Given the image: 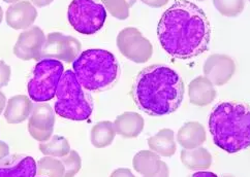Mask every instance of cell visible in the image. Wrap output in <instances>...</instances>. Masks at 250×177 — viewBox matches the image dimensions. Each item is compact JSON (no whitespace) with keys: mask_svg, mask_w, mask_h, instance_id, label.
<instances>
[{"mask_svg":"<svg viewBox=\"0 0 250 177\" xmlns=\"http://www.w3.org/2000/svg\"><path fill=\"white\" fill-rule=\"evenodd\" d=\"M157 35L167 54L185 60L209 50L211 26L198 5L189 1H177L163 15Z\"/></svg>","mask_w":250,"mask_h":177,"instance_id":"6da1fadb","label":"cell"},{"mask_svg":"<svg viewBox=\"0 0 250 177\" xmlns=\"http://www.w3.org/2000/svg\"><path fill=\"white\" fill-rule=\"evenodd\" d=\"M183 96L182 78L175 70L165 65L143 69L132 87V97L138 107L152 117L176 111Z\"/></svg>","mask_w":250,"mask_h":177,"instance_id":"7a4b0ae2","label":"cell"},{"mask_svg":"<svg viewBox=\"0 0 250 177\" xmlns=\"http://www.w3.org/2000/svg\"><path fill=\"white\" fill-rule=\"evenodd\" d=\"M213 141L229 154L250 145V110L242 102L228 101L215 106L209 118Z\"/></svg>","mask_w":250,"mask_h":177,"instance_id":"3957f363","label":"cell"},{"mask_svg":"<svg viewBox=\"0 0 250 177\" xmlns=\"http://www.w3.org/2000/svg\"><path fill=\"white\" fill-rule=\"evenodd\" d=\"M79 83L87 91L104 92L111 88L120 77V65L112 53L91 49L84 51L73 63Z\"/></svg>","mask_w":250,"mask_h":177,"instance_id":"277c9868","label":"cell"},{"mask_svg":"<svg viewBox=\"0 0 250 177\" xmlns=\"http://www.w3.org/2000/svg\"><path fill=\"white\" fill-rule=\"evenodd\" d=\"M55 111L58 116L71 121H86L93 112L91 95L79 83L74 71L66 70L56 92Z\"/></svg>","mask_w":250,"mask_h":177,"instance_id":"5b68a950","label":"cell"},{"mask_svg":"<svg viewBox=\"0 0 250 177\" xmlns=\"http://www.w3.org/2000/svg\"><path fill=\"white\" fill-rule=\"evenodd\" d=\"M64 73L58 60L42 59L35 65L28 82V94L35 102H46L56 96L60 79Z\"/></svg>","mask_w":250,"mask_h":177,"instance_id":"8992f818","label":"cell"},{"mask_svg":"<svg viewBox=\"0 0 250 177\" xmlns=\"http://www.w3.org/2000/svg\"><path fill=\"white\" fill-rule=\"evenodd\" d=\"M67 18L74 29L82 34H94L105 22L104 6L92 0H75L68 6Z\"/></svg>","mask_w":250,"mask_h":177,"instance_id":"52a82bcc","label":"cell"},{"mask_svg":"<svg viewBox=\"0 0 250 177\" xmlns=\"http://www.w3.org/2000/svg\"><path fill=\"white\" fill-rule=\"evenodd\" d=\"M80 51H81V43L75 37L66 36L58 32L50 33L42 47L41 60L54 59L70 63L79 57Z\"/></svg>","mask_w":250,"mask_h":177,"instance_id":"ba28073f","label":"cell"},{"mask_svg":"<svg viewBox=\"0 0 250 177\" xmlns=\"http://www.w3.org/2000/svg\"><path fill=\"white\" fill-rule=\"evenodd\" d=\"M117 43L122 54L137 63L146 62L152 55L151 43L136 28L122 30L118 35Z\"/></svg>","mask_w":250,"mask_h":177,"instance_id":"9c48e42d","label":"cell"},{"mask_svg":"<svg viewBox=\"0 0 250 177\" xmlns=\"http://www.w3.org/2000/svg\"><path fill=\"white\" fill-rule=\"evenodd\" d=\"M46 39L43 32L39 27H33L23 32L18 39L14 53L23 60H41L42 50Z\"/></svg>","mask_w":250,"mask_h":177,"instance_id":"30bf717a","label":"cell"},{"mask_svg":"<svg viewBox=\"0 0 250 177\" xmlns=\"http://www.w3.org/2000/svg\"><path fill=\"white\" fill-rule=\"evenodd\" d=\"M54 121V113L48 104L37 105L29 119L28 128L30 134L37 140H48L53 132Z\"/></svg>","mask_w":250,"mask_h":177,"instance_id":"8fae6325","label":"cell"},{"mask_svg":"<svg viewBox=\"0 0 250 177\" xmlns=\"http://www.w3.org/2000/svg\"><path fill=\"white\" fill-rule=\"evenodd\" d=\"M38 167L33 158L24 155H12L1 159L0 176H22L34 177L37 175Z\"/></svg>","mask_w":250,"mask_h":177,"instance_id":"7c38bea8","label":"cell"},{"mask_svg":"<svg viewBox=\"0 0 250 177\" xmlns=\"http://www.w3.org/2000/svg\"><path fill=\"white\" fill-rule=\"evenodd\" d=\"M37 18V11L29 2H20L7 10V24L15 29L26 28Z\"/></svg>","mask_w":250,"mask_h":177,"instance_id":"4fadbf2b","label":"cell"},{"mask_svg":"<svg viewBox=\"0 0 250 177\" xmlns=\"http://www.w3.org/2000/svg\"><path fill=\"white\" fill-rule=\"evenodd\" d=\"M116 131L125 137H135L144 127L143 118L137 113L126 112L115 122Z\"/></svg>","mask_w":250,"mask_h":177,"instance_id":"5bb4252c","label":"cell"},{"mask_svg":"<svg viewBox=\"0 0 250 177\" xmlns=\"http://www.w3.org/2000/svg\"><path fill=\"white\" fill-rule=\"evenodd\" d=\"M32 105L25 96H16L8 101L5 119L8 123H21L28 117Z\"/></svg>","mask_w":250,"mask_h":177,"instance_id":"9a60e30c","label":"cell"},{"mask_svg":"<svg viewBox=\"0 0 250 177\" xmlns=\"http://www.w3.org/2000/svg\"><path fill=\"white\" fill-rule=\"evenodd\" d=\"M173 135L172 131L164 130L158 133L156 136L149 139L148 143L151 148L156 150L162 156L171 157L176 150Z\"/></svg>","mask_w":250,"mask_h":177,"instance_id":"2e32d148","label":"cell"},{"mask_svg":"<svg viewBox=\"0 0 250 177\" xmlns=\"http://www.w3.org/2000/svg\"><path fill=\"white\" fill-rule=\"evenodd\" d=\"M115 135L113 124L109 122H103L97 124L92 129L91 140L96 147H104L109 145Z\"/></svg>","mask_w":250,"mask_h":177,"instance_id":"e0dca14e","label":"cell"},{"mask_svg":"<svg viewBox=\"0 0 250 177\" xmlns=\"http://www.w3.org/2000/svg\"><path fill=\"white\" fill-rule=\"evenodd\" d=\"M40 149L44 155L63 157L69 152V144L63 137L54 136L50 142L42 143Z\"/></svg>","mask_w":250,"mask_h":177,"instance_id":"ac0fdd59","label":"cell"},{"mask_svg":"<svg viewBox=\"0 0 250 177\" xmlns=\"http://www.w3.org/2000/svg\"><path fill=\"white\" fill-rule=\"evenodd\" d=\"M62 162L56 161L54 159H49V158H44L42 159L40 161V167H41V173L40 175H48L49 170H55L58 175H64L63 171V165L61 164Z\"/></svg>","mask_w":250,"mask_h":177,"instance_id":"d6986e66","label":"cell"},{"mask_svg":"<svg viewBox=\"0 0 250 177\" xmlns=\"http://www.w3.org/2000/svg\"><path fill=\"white\" fill-rule=\"evenodd\" d=\"M62 163L65 166V173L66 176H71L78 172L81 166V160L76 152H71L70 155L66 158L62 159Z\"/></svg>","mask_w":250,"mask_h":177,"instance_id":"ffe728a7","label":"cell"},{"mask_svg":"<svg viewBox=\"0 0 250 177\" xmlns=\"http://www.w3.org/2000/svg\"><path fill=\"white\" fill-rule=\"evenodd\" d=\"M206 175H210V176H215L214 173H210V172H204V173H195L193 174V176H206Z\"/></svg>","mask_w":250,"mask_h":177,"instance_id":"44dd1931","label":"cell"}]
</instances>
